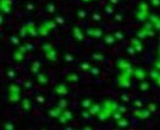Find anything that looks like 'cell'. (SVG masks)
<instances>
[{
  "label": "cell",
  "mask_w": 160,
  "mask_h": 130,
  "mask_svg": "<svg viewBox=\"0 0 160 130\" xmlns=\"http://www.w3.org/2000/svg\"><path fill=\"white\" fill-rule=\"evenodd\" d=\"M134 75H136V78L142 79V80L145 78V72H144L142 69H139V68H138V69H136V74H134Z\"/></svg>",
  "instance_id": "cell-1"
},
{
  "label": "cell",
  "mask_w": 160,
  "mask_h": 130,
  "mask_svg": "<svg viewBox=\"0 0 160 130\" xmlns=\"http://www.w3.org/2000/svg\"><path fill=\"white\" fill-rule=\"evenodd\" d=\"M37 80L40 82V83H48V78H47V75H43V74L38 75V76H37Z\"/></svg>",
  "instance_id": "cell-2"
},
{
  "label": "cell",
  "mask_w": 160,
  "mask_h": 130,
  "mask_svg": "<svg viewBox=\"0 0 160 130\" xmlns=\"http://www.w3.org/2000/svg\"><path fill=\"white\" fill-rule=\"evenodd\" d=\"M91 104H92V101H91V99H84V101H82V107H84V108L91 107Z\"/></svg>",
  "instance_id": "cell-3"
},
{
  "label": "cell",
  "mask_w": 160,
  "mask_h": 130,
  "mask_svg": "<svg viewBox=\"0 0 160 130\" xmlns=\"http://www.w3.org/2000/svg\"><path fill=\"white\" fill-rule=\"evenodd\" d=\"M22 104H23V108H25V109H30V108H31V106H30V101H28L27 98H26V99H23Z\"/></svg>",
  "instance_id": "cell-4"
},
{
  "label": "cell",
  "mask_w": 160,
  "mask_h": 130,
  "mask_svg": "<svg viewBox=\"0 0 160 130\" xmlns=\"http://www.w3.org/2000/svg\"><path fill=\"white\" fill-rule=\"evenodd\" d=\"M100 109V107L99 106H94V107H92L91 108V113H93V114H96V113H98V111Z\"/></svg>",
  "instance_id": "cell-5"
},
{
  "label": "cell",
  "mask_w": 160,
  "mask_h": 130,
  "mask_svg": "<svg viewBox=\"0 0 160 130\" xmlns=\"http://www.w3.org/2000/svg\"><path fill=\"white\" fill-rule=\"evenodd\" d=\"M93 58H94V59H96V60H103V59H104V57H103V55H101V54H93Z\"/></svg>",
  "instance_id": "cell-6"
},
{
  "label": "cell",
  "mask_w": 160,
  "mask_h": 130,
  "mask_svg": "<svg viewBox=\"0 0 160 130\" xmlns=\"http://www.w3.org/2000/svg\"><path fill=\"white\" fill-rule=\"evenodd\" d=\"M105 41H106V43H109V44H110V43H114V38H112L111 36H106V37H105Z\"/></svg>",
  "instance_id": "cell-7"
},
{
  "label": "cell",
  "mask_w": 160,
  "mask_h": 130,
  "mask_svg": "<svg viewBox=\"0 0 160 130\" xmlns=\"http://www.w3.org/2000/svg\"><path fill=\"white\" fill-rule=\"evenodd\" d=\"M115 36H116L117 39H122V38H124V33H121V32H116Z\"/></svg>",
  "instance_id": "cell-8"
},
{
  "label": "cell",
  "mask_w": 160,
  "mask_h": 130,
  "mask_svg": "<svg viewBox=\"0 0 160 130\" xmlns=\"http://www.w3.org/2000/svg\"><path fill=\"white\" fill-rule=\"evenodd\" d=\"M81 69H83V70H88V69H89V64H87V63L82 64L81 65Z\"/></svg>",
  "instance_id": "cell-9"
},
{
  "label": "cell",
  "mask_w": 160,
  "mask_h": 130,
  "mask_svg": "<svg viewBox=\"0 0 160 130\" xmlns=\"http://www.w3.org/2000/svg\"><path fill=\"white\" fill-rule=\"evenodd\" d=\"M141 90H143V91L148 90V83H141Z\"/></svg>",
  "instance_id": "cell-10"
},
{
  "label": "cell",
  "mask_w": 160,
  "mask_h": 130,
  "mask_svg": "<svg viewBox=\"0 0 160 130\" xmlns=\"http://www.w3.org/2000/svg\"><path fill=\"white\" fill-rule=\"evenodd\" d=\"M7 74H9V78H15V76H16V72H15V71H11V70H10Z\"/></svg>",
  "instance_id": "cell-11"
},
{
  "label": "cell",
  "mask_w": 160,
  "mask_h": 130,
  "mask_svg": "<svg viewBox=\"0 0 160 130\" xmlns=\"http://www.w3.org/2000/svg\"><path fill=\"white\" fill-rule=\"evenodd\" d=\"M119 124H120V127H126L127 125V122L126 120H120Z\"/></svg>",
  "instance_id": "cell-12"
},
{
  "label": "cell",
  "mask_w": 160,
  "mask_h": 130,
  "mask_svg": "<svg viewBox=\"0 0 160 130\" xmlns=\"http://www.w3.org/2000/svg\"><path fill=\"white\" fill-rule=\"evenodd\" d=\"M66 104H67V102H66V101H61V102H60V107H61V108H65V107H66Z\"/></svg>",
  "instance_id": "cell-13"
},
{
  "label": "cell",
  "mask_w": 160,
  "mask_h": 130,
  "mask_svg": "<svg viewBox=\"0 0 160 130\" xmlns=\"http://www.w3.org/2000/svg\"><path fill=\"white\" fill-rule=\"evenodd\" d=\"M64 115H66V118H67V119H71V118H72V117H71V113H70V112H65Z\"/></svg>",
  "instance_id": "cell-14"
},
{
  "label": "cell",
  "mask_w": 160,
  "mask_h": 130,
  "mask_svg": "<svg viewBox=\"0 0 160 130\" xmlns=\"http://www.w3.org/2000/svg\"><path fill=\"white\" fill-rule=\"evenodd\" d=\"M78 16H80L81 18H83V17L86 16V12H84V11H80V12H78Z\"/></svg>",
  "instance_id": "cell-15"
},
{
  "label": "cell",
  "mask_w": 160,
  "mask_h": 130,
  "mask_svg": "<svg viewBox=\"0 0 160 130\" xmlns=\"http://www.w3.org/2000/svg\"><path fill=\"white\" fill-rule=\"evenodd\" d=\"M72 59H73V58H72L70 54H67V55H66V60H67V62H70V60H72Z\"/></svg>",
  "instance_id": "cell-16"
},
{
  "label": "cell",
  "mask_w": 160,
  "mask_h": 130,
  "mask_svg": "<svg viewBox=\"0 0 160 130\" xmlns=\"http://www.w3.org/2000/svg\"><path fill=\"white\" fill-rule=\"evenodd\" d=\"M134 104H136V106H137V107H142V106H141V104H142V103H141V102H139V101H136V102H134Z\"/></svg>",
  "instance_id": "cell-17"
},
{
  "label": "cell",
  "mask_w": 160,
  "mask_h": 130,
  "mask_svg": "<svg viewBox=\"0 0 160 130\" xmlns=\"http://www.w3.org/2000/svg\"><path fill=\"white\" fill-rule=\"evenodd\" d=\"M11 124H5V128L6 129H14V127H10Z\"/></svg>",
  "instance_id": "cell-18"
},
{
  "label": "cell",
  "mask_w": 160,
  "mask_h": 130,
  "mask_svg": "<svg viewBox=\"0 0 160 130\" xmlns=\"http://www.w3.org/2000/svg\"><path fill=\"white\" fill-rule=\"evenodd\" d=\"M43 49L48 50V49H51V48H50V46H49V44H45V46H43Z\"/></svg>",
  "instance_id": "cell-19"
},
{
  "label": "cell",
  "mask_w": 160,
  "mask_h": 130,
  "mask_svg": "<svg viewBox=\"0 0 160 130\" xmlns=\"http://www.w3.org/2000/svg\"><path fill=\"white\" fill-rule=\"evenodd\" d=\"M31 85H32V83H31V82H27V83H26V85H25V86H26V87H27V88H31Z\"/></svg>",
  "instance_id": "cell-20"
},
{
  "label": "cell",
  "mask_w": 160,
  "mask_h": 130,
  "mask_svg": "<svg viewBox=\"0 0 160 130\" xmlns=\"http://www.w3.org/2000/svg\"><path fill=\"white\" fill-rule=\"evenodd\" d=\"M91 71H92V72H94V74H98V72H99V70H98V69H92Z\"/></svg>",
  "instance_id": "cell-21"
},
{
  "label": "cell",
  "mask_w": 160,
  "mask_h": 130,
  "mask_svg": "<svg viewBox=\"0 0 160 130\" xmlns=\"http://www.w3.org/2000/svg\"><path fill=\"white\" fill-rule=\"evenodd\" d=\"M149 108H150L152 111H154V109H155V104H150V107H149Z\"/></svg>",
  "instance_id": "cell-22"
},
{
  "label": "cell",
  "mask_w": 160,
  "mask_h": 130,
  "mask_svg": "<svg viewBox=\"0 0 160 130\" xmlns=\"http://www.w3.org/2000/svg\"><path fill=\"white\" fill-rule=\"evenodd\" d=\"M94 20H99V18H100V17H99V15H94Z\"/></svg>",
  "instance_id": "cell-23"
}]
</instances>
